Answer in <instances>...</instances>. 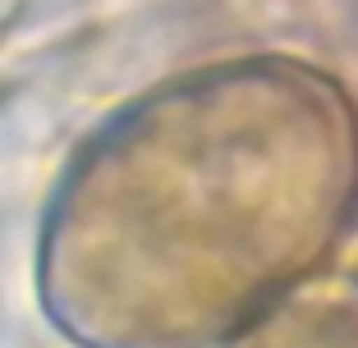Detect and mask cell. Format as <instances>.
<instances>
[{
    "label": "cell",
    "mask_w": 358,
    "mask_h": 348,
    "mask_svg": "<svg viewBox=\"0 0 358 348\" xmlns=\"http://www.w3.org/2000/svg\"><path fill=\"white\" fill-rule=\"evenodd\" d=\"M358 220V106L285 55L161 83L78 151L42 303L83 348H207L322 271Z\"/></svg>",
    "instance_id": "cell-1"
},
{
    "label": "cell",
    "mask_w": 358,
    "mask_h": 348,
    "mask_svg": "<svg viewBox=\"0 0 358 348\" xmlns=\"http://www.w3.org/2000/svg\"><path fill=\"white\" fill-rule=\"evenodd\" d=\"M225 348H358V280H303L243 330Z\"/></svg>",
    "instance_id": "cell-2"
}]
</instances>
